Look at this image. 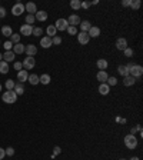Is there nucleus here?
<instances>
[{"instance_id": "obj_1", "label": "nucleus", "mask_w": 143, "mask_h": 160, "mask_svg": "<svg viewBox=\"0 0 143 160\" xmlns=\"http://www.w3.org/2000/svg\"><path fill=\"white\" fill-rule=\"evenodd\" d=\"M2 100L7 104H13V103H16V100H17V94L14 93V90H7V92L3 93Z\"/></svg>"}, {"instance_id": "obj_2", "label": "nucleus", "mask_w": 143, "mask_h": 160, "mask_svg": "<svg viewBox=\"0 0 143 160\" xmlns=\"http://www.w3.org/2000/svg\"><path fill=\"white\" fill-rule=\"evenodd\" d=\"M123 141H124V146L127 147L129 150H133L138 146V137L134 136V134H127V136L124 137Z\"/></svg>"}, {"instance_id": "obj_3", "label": "nucleus", "mask_w": 143, "mask_h": 160, "mask_svg": "<svg viewBox=\"0 0 143 160\" xmlns=\"http://www.w3.org/2000/svg\"><path fill=\"white\" fill-rule=\"evenodd\" d=\"M143 75V67L140 64H132L129 67V76H132L134 79H138Z\"/></svg>"}, {"instance_id": "obj_4", "label": "nucleus", "mask_w": 143, "mask_h": 160, "mask_svg": "<svg viewBox=\"0 0 143 160\" xmlns=\"http://www.w3.org/2000/svg\"><path fill=\"white\" fill-rule=\"evenodd\" d=\"M54 27H56L57 32H66L67 27H69V23H67L66 19H57L56 23H54Z\"/></svg>"}, {"instance_id": "obj_5", "label": "nucleus", "mask_w": 143, "mask_h": 160, "mask_svg": "<svg viewBox=\"0 0 143 160\" xmlns=\"http://www.w3.org/2000/svg\"><path fill=\"white\" fill-rule=\"evenodd\" d=\"M23 67H24V70H30V69H33L34 66H36V60H34V57H30L27 56L26 59L23 60Z\"/></svg>"}, {"instance_id": "obj_6", "label": "nucleus", "mask_w": 143, "mask_h": 160, "mask_svg": "<svg viewBox=\"0 0 143 160\" xmlns=\"http://www.w3.org/2000/svg\"><path fill=\"white\" fill-rule=\"evenodd\" d=\"M26 10H24V5L22 3H16V5L12 7V14L13 16H20V14H23Z\"/></svg>"}, {"instance_id": "obj_7", "label": "nucleus", "mask_w": 143, "mask_h": 160, "mask_svg": "<svg viewBox=\"0 0 143 160\" xmlns=\"http://www.w3.org/2000/svg\"><path fill=\"white\" fill-rule=\"evenodd\" d=\"M89 40H90V37H89V34L86 33V32H79V33H77V42L80 43L82 46L87 44Z\"/></svg>"}, {"instance_id": "obj_8", "label": "nucleus", "mask_w": 143, "mask_h": 160, "mask_svg": "<svg viewBox=\"0 0 143 160\" xmlns=\"http://www.w3.org/2000/svg\"><path fill=\"white\" fill-rule=\"evenodd\" d=\"M47 17H49V14H47L46 10H37L36 14H34V19L37 20V22H42V23H43V22H46Z\"/></svg>"}, {"instance_id": "obj_9", "label": "nucleus", "mask_w": 143, "mask_h": 160, "mask_svg": "<svg viewBox=\"0 0 143 160\" xmlns=\"http://www.w3.org/2000/svg\"><path fill=\"white\" fill-rule=\"evenodd\" d=\"M80 17L77 16V14H70L69 16V19H67V23H69V26H75V27H77L79 24H80Z\"/></svg>"}, {"instance_id": "obj_10", "label": "nucleus", "mask_w": 143, "mask_h": 160, "mask_svg": "<svg viewBox=\"0 0 143 160\" xmlns=\"http://www.w3.org/2000/svg\"><path fill=\"white\" fill-rule=\"evenodd\" d=\"M24 53L27 54V56L33 57L36 53H37V47L34 46L33 43H30V44H27V46H24Z\"/></svg>"}, {"instance_id": "obj_11", "label": "nucleus", "mask_w": 143, "mask_h": 160, "mask_svg": "<svg viewBox=\"0 0 143 160\" xmlns=\"http://www.w3.org/2000/svg\"><path fill=\"white\" fill-rule=\"evenodd\" d=\"M126 47H127V40H126L124 37H119L117 40H116V49H117V50L123 52Z\"/></svg>"}, {"instance_id": "obj_12", "label": "nucleus", "mask_w": 143, "mask_h": 160, "mask_svg": "<svg viewBox=\"0 0 143 160\" xmlns=\"http://www.w3.org/2000/svg\"><path fill=\"white\" fill-rule=\"evenodd\" d=\"M20 33L23 34V36H30V34L33 33V26H29V24L24 23L22 27H20Z\"/></svg>"}, {"instance_id": "obj_13", "label": "nucleus", "mask_w": 143, "mask_h": 160, "mask_svg": "<svg viewBox=\"0 0 143 160\" xmlns=\"http://www.w3.org/2000/svg\"><path fill=\"white\" fill-rule=\"evenodd\" d=\"M132 66V63H129V64H120L119 67H117V71H119L120 76H123V77H126V76H129V67Z\"/></svg>"}, {"instance_id": "obj_14", "label": "nucleus", "mask_w": 143, "mask_h": 160, "mask_svg": "<svg viewBox=\"0 0 143 160\" xmlns=\"http://www.w3.org/2000/svg\"><path fill=\"white\" fill-rule=\"evenodd\" d=\"M107 77H109V75H107V71L106 70H99L97 71V75H96V79L99 80V83H106Z\"/></svg>"}, {"instance_id": "obj_15", "label": "nucleus", "mask_w": 143, "mask_h": 160, "mask_svg": "<svg viewBox=\"0 0 143 160\" xmlns=\"http://www.w3.org/2000/svg\"><path fill=\"white\" fill-rule=\"evenodd\" d=\"M87 34H89V37H90V39L99 37V36H100V27H97V26H92L90 30L87 32Z\"/></svg>"}, {"instance_id": "obj_16", "label": "nucleus", "mask_w": 143, "mask_h": 160, "mask_svg": "<svg viewBox=\"0 0 143 160\" xmlns=\"http://www.w3.org/2000/svg\"><path fill=\"white\" fill-rule=\"evenodd\" d=\"M24 10L29 12V14H36V12H37V6L34 5V3H32V2H29L27 5H24Z\"/></svg>"}, {"instance_id": "obj_17", "label": "nucleus", "mask_w": 143, "mask_h": 160, "mask_svg": "<svg viewBox=\"0 0 143 160\" xmlns=\"http://www.w3.org/2000/svg\"><path fill=\"white\" fill-rule=\"evenodd\" d=\"M40 46L43 47V49H49V47H52V39L47 37V36H44V37L40 39Z\"/></svg>"}, {"instance_id": "obj_18", "label": "nucleus", "mask_w": 143, "mask_h": 160, "mask_svg": "<svg viewBox=\"0 0 143 160\" xmlns=\"http://www.w3.org/2000/svg\"><path fill=\"white\" fill-rule=\"evenodd\" d=\"M79 27H80V32H86V33H87L92 27V23L89 20H82L80 24H79Z\"/></svg>"}, {"instance_id": "obj_19", "label": "nucleus", "mask_w": 143, "mask_h": 160, "mask_svg": "<svg viewBox=\"0 0 143 160\" xmlns=\"http://www.w3.org/2000/svg\"><path fill=\"white\" fill-rule=\"evenodd\" d=\"M46 34H47V37H50V39L57 36V30H56V27H54V24H50V26L46 27Z\"/></svg>"}, {"instance_id": "obj_20", "label": "nucleus", "mask_w": 143, "mask_h": 160, "mask_svg": "<svg viewBox=\"0 0 143 160\" xmlns=\"http://www.w3.org/2000/svg\"><path fill=\"white\" fill-rule=\"evenodd\" d=\"M27 77H29V73L27 70H20L17 71V80H19L20 83H23V82H27Z\"/></svg>"}, {"instance_id": "obj_21", "label": "nucleus", "mask_w": 143, "mask_h": 160, "mask_svg": "<svg viewBox=\"0 0 143 160\" xmlns=\"http://www.w3.org/2000/svg\"><path fill=\"white\" fill-rule=\"evenodd\" d=\"M13 53L14 54H22L24 53V44L22 42L17 43V44H13Z\"/></svg>"}, {"instance_id": "obj_22", "label": "nucleus", "mask_w": 143, "mask_h": 160, "mask_svg": "<svg viewBox=\"0 0 143 160\" xmlns=\"http://www.w3.org/2000/svg\"><path fill=\"white\" fill-rule=\"evenodd\" d=\"M110 92V87L106 83H100L99 85V93L102 94V96H106V94H109Z\"/></svg>"}, {"instance_id": "obj_23", "label": "nucleus", "mask_w": 143, "mask_h": 160, "mask_svg": "<svg viewBox=\"0 0 143 160\" xmlns=\"http://www.w3.org/2000/svg\"><path fill=\"white\" fill-rule=\"evenodd\" d=\"M134 83H136V79L132 77V76H126V77H123V85L126 86V87H130V86H133Z\"/></svg>"}, {"instance_id": "obj_24", "label": "nucleus", "mask_w": 143, "mask_h": 160, "mask_svg": "<svg viewBox=\"0 0 143 160\" xmlns=\"http://www.w3.org/2000/svg\"><path fill=\"white\" fill-rule=\"evenodd\" d=\"M96 66H97L99 70H106L107 66H109V63H107V60H105V59H99L97 63H96Z\"/></svg>"}, {"instance_id": "obj_25", "label": "nucleus", "mask_w": 143, "mask_h": 160, "mask_svg": "<svg viewBox=\"0 0 143 160\" xmlns=\"http://www.w3.org/2000/svg\"><path fill=\"white\" fill-rule=\"evenodd\" d=\"M27 82H29V83H30L32 86H36V85H39V83H40V82H39V76H37V75H34V73L29 75Z\"/></svg>"}, {"instance_id": "obj_26", "label": "nucleus", "mask_w": 143, "mask_h": 160, "mask_svg": "<svg viewBox=\"0 0 143 160\" xmlns=\"http://www.w3.org/2000/svg\"><path fill=\"white\" fill-rule=\"evenodd\" d=\"M50 80H52V77H50V75H47V73L39 76V82H40L42 85H49V83H50Z\"/></svg>"}, {"instance_id": "obj_27", "label": "nucleus", "mask_w": 143, "mask_h": 160, "mask_svg": "<svg viewBox=\"0 0 143 160\" xmlns=\"http://www.w3.org/2000/svg\"><path fill=\"white\" fill-rule=\"evenodd\" d=\"M14 56H16V54H14L12 50H9V52H6L5 54H3V59H5L6 63H10V61L14 60Z\"/></svg>"}, {"instance_id": "obj_28", "label": "nucleus", "mask_w": 143, "mask_h": 160, "mask_svg": "<svg viewBox=\"0 0 143 160\" xmlns=\"http://www.w3.org/2000/svg\"><path fill=\"white\" fill-rule=\"evenodd\" d=\"M13 90H14V93L17 94V96H19V94L22 96V94L24 93V86L22 85V83H16V85H14V89H13Z\"/></svg>"}, {"instance_id": "obj_29", "label": "nucleus", "mask_w": 143, "mask_h": 160, "mask_svg": "<svg viewBox=\"0 0 143 160\" xmlns=\"http://www.w3.org/2000/svg\"><path fill=\"white\" fill-rule=\"evenodd\" d=\"M2 34L6 36V37H10V36L13 34V30H12L10 26H3V27H2Z\"/></svg>"}, {"instance_id": "obj_30", "label": "nucleus", "mask_w": 143, "mask_h": 160, "mask_svg": "<svg viewBox=\"0 0 143 160\" xmlns=\"http://www.w3.org/2000/svg\"><path fill=\"white\" fill-rule=\"evenodd\" d=\"M9 71V63H6L5 60H2L0 61V73L2 75H6Z\"/></svg>"}, {"instance_id": "obj_31", "label": "nucleus", "mask_w": 143, "mask_h": 160, "mask_svg": "<svg viewBox=\"0 0 143 160\" xmlns=\"http://www.w3.org/2000/svg\"><path fill=\"white\" fill-rule=\"evenodd\" d=\"M70 7L73 10L82 9V2H80V0H72V2H70Z\"/></svg>"}, {"instance_id": "obj_32", "label": "nucleus", "mask_w": 143, "mask_h": 160, "mask_svg": "<svg viewBox=\"0 0 143 160\" xmlns=\"http://www.w3.org/2000/svg\"><path fill=\"white\" fill-rule=\"evenodd\" d=\"M106 85L109 86V87H112V86H116V85H117V79H116V77H113V76H109V77H107V80H106Z\"/></svg>"}, {"instance_id": "obj_33", "label": "nucleus", "mask_w": 143, "mask_h": 160, "mask_svg": "<svg viewBox=\"0 0 143 160\" xmlns=\"http://www.w3.org/2000/svg\"><path fill=\"white\" fill-rule=\"evenodd\" d=\"M24 22H26V24H29V26H33V23L36 22L34 14H27V16H26V19H24Z\"/></svg>"}, {"instance_id": "obj_34", "label": "nucleus", "mask_w": 143, "mask_h": 160, "mask_svg": "<svg viewBox=\"0 0 143 160\" xmlns=\"http://www.w3.org/2000/svg\"><path fill=\"white\" fill-rule=\"evenodd\" d=\"M10 42L13 43V44H17V43H20V34L13 33L12 36H10Z\"/></svg>"}, {"instance_id": "obj_35", "label": "nucleus", "mask_w": 143, "mask_h": 160, "mask_svg": "<svg viewBox=\"0 0 143 160\" xmlns=\"http://www.w3.org/2000/svg\"><path fill=\"white\" fill-rule=\"evenodd\" d=\"M140 0H132V3H130V7L133 10H138V9H140Z\"/></svg>"}, {"instance_id": "obj_36", "label": "nucleus", "mask_w": 143, "mask_h": 160, "mask_svg": "<svg viewBox=\"0 0 143 160\" xmlns=\"http://www.w3.org/2000/svg\"><path fill=\"white\" fill-rule=\"evenodd\" d=\"M33 36H36V37H40L43 34V29L42 27H33Z\"/></svg>"}, {"instance_id": "obj_37", "label": "nucleus", "mask_w": 143, "mask_h": 160, "mask_svg": "<svg viewBox=\"0 0 143 160\" xmlns=\"http://www.w3.org/2000/svg\"><path fill=\"white\" fill-rule=\"evenodd\" d=\"M14 85H16V83H14L13 80H6V83H5V86H6V89L7 90H13L14 89Z\"/></svg>"}, {"instance_id": "obj_38", "label": "nucleus", "mask_w": 143, "mask_h": 160, "mask_svg": "<svg viewBox=\"0 0 143 160\" xmlns=\"http://www.w3.org/2000/svg\"><path fill=\"white\" fill-rule=\"evenodd\" d=\"M66 32L70 34V36H75V34H77V27H75V26H69Z\"/></svg>"}, {"instance_id": "obj_39", "label": "nucleus", "mask_w": 143, "mask_h": 160, "mask_svg": "<svg viewBox=\"0 0 143 160\" xmlns=\"http://www.w3.org/2000/svg\"><path fill=\"white\" fill-rule=\"evenodd\" d=\"M60 43H62V37H60V36H54V37H52V44L59 46Z\"/></svg>"}, {"instance_id": "obj_40", "label": "nucleus", "mask_w": 143, "mask_h": 160, "mask_svg": "<svg viewBox=\"0 0 143 160\" xmlns=\"http://www.w3.org/2000/svg\"><path fill=\"white\" fill-rule=\"evenodd\" d=\"M13 69H14V70H17V71L23 70V64H22V63H20V61H14V64H13Z\"/></svg>"}, {"instance_id": "obj_41", "label": "nucleus", "mask_w": 143, "mask_h": 160, "mask_svg": "<svg viewBox=\"0 0 143 160\" xmlns=\"http://www.w3.org/2000/svg\"><path fill=\"white\" fill-rule=\"evenodd\" d=\"M123 53H124V56H126V57H132V56H133V50H132L130 47H126V49L123 50Z\"/></svg>"}, {"instance_id": "obj_42", "label": "nucleus", "mask_w": 143, "mask_h": 160, "mask_svg": "<svg viewBox=\"0 0 143 160\" xmlns=\"http://www.w3.org/2000/svg\"><path fill=\"white\" fill-rule=\"evenodd\" d=\"M3 47L6 49V52H9V50H12V49H13V43L10 42V40H7V42L3 44Z\"/></svg>"}, {"instance_id": "obj_43", "label": "nucleus", "mask_w": 143, "mask_h": 160, "mask_svg": "<svg viewBox=\"0 0 143 160\" xmlns=\"http://www.w3.org/2000/svg\"><path fill=\"white\" fill-rule=\"evenodd\" d=\"M5 151H6V156H13L14 155V149H13V147H7Z\"/></svg>"}, {"instance_id": "obj_44", "label": "nucleus", "mask_w": 143, "mask_h": 160, "mask_svg": "<svg viewBox=\"0 0 143 160\" xmlns=\"http://www.w3.org/2000/svg\"><path fill=\"white\" fill-rule=\"evenodd\" d=\"M60 151H62V149L59 146H54V149H53V157L54 156H57V155H60Z\"/></svg>"}, {"instance_id": "obj_45", "label": "nucleus", "mask_w": 143, "mask_h": 160, "mask_svg": "<svg viewBox=\"0 0 143 160\" xmlns=\"http://www.w3.org/2000/svg\"><path fill=\"white\" fill-rule=\"evenodd\" d=\"M90 2H82V9H85V10H87L89 7H90Z\"/></svg>"}, {"instance_id": "obj_46", "label": "nucleus", "mask_w": 143, "mask_h": 160, "mask_svg": "<svg viewBox=\"0 0 143 160\" xmlns=\"http://www.w3.org/2000/svg\"><path fill=\"white\" fill-rule=\"evenodd\" d=\"M130 3H132V0H123V2H122V6H123V7H130Z\"/></svg>"}, {"instance_id": "obj_47", "label": "nucleus", "mask_w": 143, "mask_h": 160, "mask_svg": "<svg viewBox=\"0 0 143 160\" xmlns=\"http://www.w3.org/2000/svg\"><path fill=\"white\" fill-rule=\"evenodd\" d=\"M5 16H6V9H5V7H2V6H0V19H3Z\"/></svg>"}, {"instance_id": "obj_48", "label": "nucleus", "mask_w": 143, "mask_h": 160, "mask_svg": "<svg viewBox=\"0 0 143 160\" xmlns=\"http://www.w3.org/2000/svg\"><path fill=\"white\" fill-rule=\"evenodd\" d=\"M5 156H6L5 149H2V147H0V160H3V159H5Z\"/></svg>"}, {"instance_id": "obj_49", "label": "nucleus", "mask_w": 143, "mask_h": 160, "mask_svg": "<svg viewBox=\"0 0 143 160\" xmlns=\"http://www.w3.org/2000/svg\"><path fill=\"white\" fill-rule=\"evenodd\" d=\"M129 160H139V157H136V156H133L132 159H129Z\"/></svg>"}, {"instance_id": "obj_50", "label": "nucleus", "mask_w": 143, "mask_h": 160, "mask_svg": "<svg viewBox=\"0 0 143 160\" xmlns=\"http://www.w3.org/2000/svg\"><path fill=\"white\" fill-rule=\"evenodd\" d=\"M2 59H3V54H2V53H0V61H2Z\"/></svg>"}, {"instance_id": "obj_51", "label": "nucleus", "mask_w": 143, "mask_h": 160, "mask_svg": "<svg viewBox=\"0 0 143 160\" xmlns=\"http://www.w3.org/2000/svg\"><path fill=\"white\" fill-rule=\"evenodd\" d=\"M0 92H2V85H0Z\"/></svg>"}, {"instance_id": "obj_52", "label": "nucleus", "mask_w": 143, "mask_h": 160, "mask_svg": "<svg viewBox=\"0 0 143 160\" xmlns=\"http://www.w3.org/2000/svg\"><path fill=\"white\" fill-rule=\"evenodd\" d=\"M120 160H127V159H120Z\"/></svg>"}]
</instances>
